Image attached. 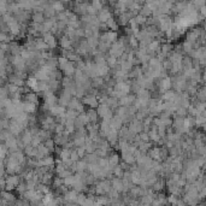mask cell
Returning <instances> with one entry per match:
<instances>
[{
  "label": "cell",
  "mask_w": 206,
  "mask_h": 206,
  "mask_svg": "<svg viewBox=\"0 0 206 206\" xmlns=\"http://www.w3.org/2000/svg\"><path fill=\"white\" fill-rule=\"evenodd\" d=\"M21 183V180H20V176L17 175H10L6 180H5V189L11 192L13 189L17 188V186Z\"/></svg>",
  "instance_id": "1"
},
{
  "label": "cell",
  "mask_w": 206,
  "mask_h": 206,
  "mask_svg": "<svg viewBox=\"0 0 206 206\" xmlns=\"http://www.w3.org/2000/svg\"><path fill=\"white\" fill-rule=\"evenodd\" d=\"M81 103L84 105V106H88L89 109H97L98 105H99V101L97 99V97L94 95H84L83 98H81Z\"/></svg>",
  "instance_id": "2"
},
{
  "label": "cell",
  "mask_w": 206,
  "mask_h": 206,
  "mask_svg": "<svg viewBox=\"0 0 206 206\" xmlns=\"http://www.w3.org/2000/svg\"><path fill=\"white\" fill-rule=\"evenodd\" d=\"M42 40L46 42V45L48 46V48L50 50H54V48H57V46H58V41H57V39L51 34V33H46V34H43L42 35Z\"/></svg>",
  "instance_id": "3"
},
{
  "label": "cell",
  "mask_w": 206,
  "mask_h": 206,
  "mask_svg": "<svg viewBox=\"0 0 206 206\" xmlns=\"http://www.w3.org/2000/svg\"><path fill=\"white\" fill-rule=\"evenodd\" d=\"M71 95L69 94V93H66L65 90H61V95H59V98H58V104L57 105H59V106H63V107H65L66 109V106H68V104L70 103V100H71Z\"/></svg>",
  "instance_id": "4"
},
{
  "label": "cell",
  "mask_w": 206,
  "mask_h": 206,
  "mask_svg": "<svg viewBox=\"0 0 206 206\" xmlns=\"http://www.w3.org/2000/svg\"><path fill=\"white\" fill-rule=\"evenodd\" d=\"M65 111H66V109H65V107L59 106V105H54V106L50 107V110H48V115L56 118V117H59V116L64 115V113H65Z\"/></svg>",
  "instance_id": "5"
},
{
  "label": "cell",
  "mask_w": 206,
  "mask_h": 206,
  "mask_svg": "<svg viewBox=\"0 0 206 206\" xmlns=\"http://www.w3.org/2000/svg\"><path fill=\"white\" fill-rule=\"evenodd\" d=\"M58 45L61 46L62 50H66V51H74V50H75V48H72V46H71L70 39H69L68 36H65V35H62V36L59 38Z\"/></svg>",
  "instance_id": "6"
},
{
  "label": "cell",
  "mask_w": 206,
  "mask_h": 206,
  "mask_svg": "<svg viewBox=\"0 0 206 206\" xmlns=\"http://www.w3.org/2000/svg\"><path fill=\"white\" fill-rule=\"evenodd\" d=\"M124 124L122 122V120L118 117V116H116V115H113V117L111 118V121H110V129L111 130H116V131H118L122 127H123Z\"/></svg>",
  "instance_id": "7"
},
{
  "label": "cell",
  "mask_w": 206,
  "mask_h": 206,
  "mask_svg": "<svg viewBox=\"0 0 206 206\" xmlns=\"http://www.w3.org/2000/svg\"><path fill=\"white\" fill-rule=\"evenodd\" d=\"M75 70H76V68H75V63L72 62H68V64L63 68L62 72L64 76H66V77H72L74 76V74H75Z\"/></svg>",
  "instance_id": "8"
},
{
  "label": "cell",
  "mask_w": 206,
  "mask_h": 206,
  "mask_svg": "<svg viewBox=\"0 0 206 206\" xmlns=\"http://www.w3.org/2000/svg\"><path fill=\"white\" fill-rule=\"evenodd\" d=\"M111 181V188L113 190H116L117 193H122L123 192V182H122V178H117V177H113Z\"/></svg>",
  "instance_id": "9"
},
{
  "label": "cell",
  "mask_w": 206,
  "mask_h": 206,
  "mask_svg": "<svg viewBox=\"0 0 206 206\" xmlns=\"http://www.w3.org/2000/svg\"><path fill=\"white\" fill-rule=\"evenodd\" d=\"M77 195L79 193L75 192L74 189L72 190H68L65 194H64V200L68 203V204H75L76 199H77Z\"/></svg>",
  "instance_id": "10"
},
{
  "label": "cell",
  "mask_w": 206,
  "mask_h": 206,
  "mask_svg": "<svg viewBox=\"0 0 206 206\" xmlns=\"http://www.w3.org/2000/svg\"><path fill=\"white\" fill-rule=\"evenodd\" d=\"M86 113H87V117L89 120V123L95 124L99 122V117H98V113H97L95 109H88L86 111Z\"/></svg>",
  "instance_id": "11"
},
{
  "label": "cell",
  "mask_w": 206,
  "mask_h": 206,
  "mask_svg": "<svg viewBox=\"0 0 206 206\" xmlns=\"http://www.w3.org/2000/svg\"><path fill=\"white\" fill-rule=\"evenodd\" d=\"M23 97H24V103H30L34 104V105H38V103H39V97H38L36 93L30 92V93L24 94Z\"/></svg>",
  "instance_id": "12"
},
{
  "label": "cell",
  "mask_w": 206,
  "mask_h": 206,
  "mask_svg": "<svg viewBox=\"0 0 206 206\" xmlns=\"http://www.w3.org/2000/svg\"><path fill=\"white\" fill-rule=\"evenodd\" d=\"M95 111H97V113H98V117H99V120H101L105 117V115L110 111V109L105 105V104H99L98 105V107L95 109Z\"/></svg>",
  "instance_id": "13"
},
{
  "label": "cell",
  "mask_w": 206,
  "mask_h": 206,
  "mask_svg": "<svg viewBox=\"0 0 206 206\" xmlns=\"http://www.w3.org/2000/svg\"><path fill=\"white\" fill-rule=\"evenodd\" d=\"M175 94H176V93H175L172 89H169V90L164 92V93L160 95V100H162V101H165V103H167V101H171V100L174 99Z\"/></svg>",
  "instance_id": "14"
},
{
  "label": "cell",
  "mask_w": 206,
  "mask_h": 206,
  "mask_svg": "<svg viewBox=\"0 0 206 206\" xmlns=\"http://www.w3.org/2000/svg\"><path fill=\"white\" fill-rule=\"evenodd\" d=\"M117 40H118V33L117 31H111V30L106 31V41L109 43H113Z\"/></svg>",
  "instance_id": "15"
},
{
  "label": "cell",
  "mask_w": 206,
  "mask_h": 206,
  "mask_svg": "<svg viewBox=\"0 0 206 206\" xmlns=\"http://www.w3.org/2000/svg\"><path fill=\"white\" fill-rule=\"evenodd\" d=\"M24 154H27L28 158H36V154H38V149L31 147V146H27L24 148Z\"/></svg>",
  "instance_id": "16"
},
{
  "label": "cell",
  "mask_w": 206,
  "mask_h": 206,
  "mask_svg": "<svg viewBox=\"0 0 206 206\" xmlns=\"http://www.w3.org/2000/svg\"><path fill=\"white\" fill-rule=\"evenodd\" d=\"M188 116V112H187V109L182 107V106H178L175 111V113L172 115V117H181V118H186Z\"/></svg>",
  "instance_id": "17"
},
{
  "label": "cell",
  "mask_w": 206,
  "mask_h": 206,
  "mask_svg": "<svg viewBox=\"0 0 206 206\" xmlns=\"http://www.w3.org/2000/svg\"><path fill=\"white\" fill-rule=\"evenodd\" d=\"M106 24V27H107V29L109 30H111V31H117L118 30V25H117V23H116V20H115V17H112V18H110L109 21L105 23Z\"/></svg>",
  "instance_id": "18"
},
{
  "label": "cell",
  "mask_w": 206,
  "mask_h": 206,
  "mask_svg": "<svg viewBox=\"0 0 206 206\" xmlns=\"http://www.w3.org/2000/svg\"><path fill=\"white\" fill-rule=\"evenodd\" d=\"M31 20H33V23H36V24H42V23L45 22V16H43V13L35 12V13H33V16H31Z\"/></svg>",
  "instance_id": "19"
},
{
  "label": "cell",
  "mask_w": 206,
  "mask_h": 206,
  "mask_svg": "<svg viewBox=\"0 0 206 206\" xmlns=\"http://www.w3.org/2000/svg\"><path fill=\"white\" fill-rule=\"evenodd\" d=\"M139 15H141V16H144L146 18H148V17H151L152 16V10L147 6V5H145L140 9V11H139Z\"/></svg>",
  "instance_id": "20"
},
{
  "label": "cell",
  "mask_w": 206,
  "mask_h": 206,
  "mask_svg": "<svg viewBox=\"0 0 206 206\" xmlns=\"http://www.w3.org/2000/svg\"><path fill=\"white\" fill-rule=\"evenodd\" d=\"M77 116H79V112L77 111H75V110H68L66 109V111H65V118L66 120H76L77 118Z\"/></svg>",
  "instance_id": "21"
},
{
  "label": "cell",
  "mask_w": 206,
  "mask_h": 206,
  "mask_svg": "<svg viewBox=\"0 0 206 206\" xmlns=\"http://www.w3.org/2000/svg\"><path fill=\"white\" fill-rule=\"evenodd\" d=\"M81 103V100L80 99H77V98H75V97H72L71 98V100H70V103L68 104V110H76V107H77V105Z\"/></svg>",
  "instance_id": "22"
},
{
  "label": "cell",
  "mask_w": 206,
  "mask_h": 206,
  "mask_svg": "<svg viewBox=\"0 0 206 206\" xmlns=\"http://www.w3.org/2000/svg\"><path fill=\"white\" fill-rule=\"evenodd\" d=\"M86 41H87V45H88L89 48H97L98 45H99V39H95V38H93V36L88 38Z\"/></svg>",
  "instance_id": "23"
},
{
  "label": "cell",
  "mask_w": 206,
  "mask_h": 206,
  "mask_svg": "<svg viewBox=\"0 0 206 206\" xmlns=\"http://www.w3.org/2000/svg\"><path fill=\"white\" fill-rule=\"evenodd\" d=\"M123 174H124V171L122 170V167L120 166V164L112 169V175H115V177H117V178H122V177H123Z\"/></svg>",
  "instance_id": "24"
},
{
  "label": "cell",
  "mask_w": 206,
  "mask_h": 206,
  "mask_svg": "<svg viewBox=\"0 0 206 206\" xmlns=\"http://www.w3.org/2000/svg\"><path fill=\"white\" fill-rule=\"evenodd\" d=\"M74 183H75V175H71V176H69V177H66V178L63 180V185L65 186V187L72 188Z\"/></svg>",
  "instance_id": "25"
},
{
  "label": "cell",
  "mask_w": 206,
  "mask_h": 206,
  "mask_svg": "<svg viewBox=\"0 0 206 206\" xmlns=\"http://www.w3.org/2000/svg\"><path fill=\"white\" fill-rule=\"evenodd\" d=\"M105 5H106V2H104V1H97V0L90 2V6H92V7H93L95 11H98V12H99V11L103 9Z\"/></svg>",
  "instance_id": "26"
},
{
  "label": "cell",
  "mask_w": 206,
  "mask_h": 206,
  "mask_svg": "<svg viewBox=\"0 0 206 206\" xmlns=\"http://www.w3.org/2000/svg\"><path fill=\"white\" fill-rule=\"evenodd\" d=\"M43 146L50 151V152H54V148H56V145H54V141L53 139H48L43 142Z\"/></svg>",
  "instance_id": "27"
},
{
  "label": "cell",
  "mask_w": 206,
  "mask_h": 206,
  "mask_svg": "<svg viewBox=\"0 0 206 206\" xmlns=\"http://www.w3.org/2000/svg\"><path fill=\"white\" fill-rule=\"evenodd\" d=\"M75 165H76V172H84V171H86V166H87V164L83 162L82 159L79 160V162H76Z\"/></svg>",
  "instance_id": "28"
},
{
  "label": "cell",
  "mask_w": 206,
  "mask_h": 206,
  "mask_svg": "<svg viewBox=\"0 0 206 206\" xmlns=\"http://www.w3.org/2000/svg\"><path fill=\"white\" fill-rule=\"evenodd\" d=\"M146 17H144V16H141V15H138L136 17H134V21H135V23L139 25V27H142V25H145L146 24Z\"/></svg>",
  "instance_id": "29"
},
{
  "label": "cell",
  "mask_w": 206,
  "mask_h": 206,
  "mask_svg": "<svg viewBox=\"0 0 206 206\" xmlns=\"http://www.w3.org/2000/svg\"><path fill=\"white\" fill-rule=\"evenodd\" d=\"M69 159H70L72 163H76V162H79V160H80V157L77 156V153H76V149H71V151H70Z\"/></svg>",
  "instance_id": "30"
},
{
  "label": "cell",
  "mask_w": 206,
  "mask_h": 206,
  "mask_svg": "<svg viewBox=\"0 0 206 206\" xmlns=\"http://www.w3.org/2000/svg\"><path fill=\"white\" fill-rule=\"evenodd\" d=\"M36 83H38L36 79H35L34 76H30V77H28V80H27V87L30 88V89H33V88L36 86Z\"/></svg>",
  "instance_id": "31"
},
{
  "label": "cell",
  "mask_w": 206,
  "mask_h": 206,
  "mask_svg": "<svg viewBox=\"0 0 206 206\" xmlns=\"http://www.w3.org/2000/svg\"><path fill=\"white\" fill-rule=\"evenodd\" d=\"M65 130V127L63 125V124H57L56 123V128H54V134H61V133H63Z\"/></svg>",
  "instance_id": "32"
},
{
  "label": "cell",
  "mask_w": 206,
  "mask_h": 206,
  "mask_svg": "<svg viewBox=\"0 0 206 206\" xmlns=\"http://www.w3.org/2000/svg\"><path fill=\"white\" fill-rule=\"evenodd\" d=\"M139 138H140V140H141L142 142H149V138H148V134H147V133L141 131V133L139 134Z\"/></svg>",
  "instance_id": "33"
},
{
  "label": "cell",
  "mask_w": 206,
  "mask_h": 206,
  "mask_svg": "<svg viewBox=\"0 0 206 206\" xmlns=\"http://www.w3.org/2000/svg\"><path fill=\"white\" fill-rule=\"evenodd\" d=\"M76 149V153H77V156L80 157V159H82L83 157L86 156V151H84V146L83 147H79V148H75Z\"/></svg>",
  "instance_id": "34"
}]
</instances>
